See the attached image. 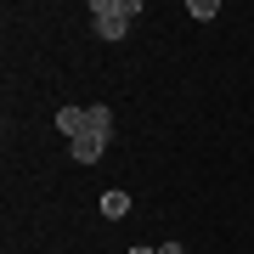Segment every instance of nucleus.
I'll return each instance as SVG.
<instances>
[{
  "label": "nucleus",
  "instance_id": "obj_6",
  "mask_svg": "<svg viewBox=\"0 0 254 254\" xmlns=\"http://www.w3.org/2000/svg\"><path fill=\"white\" fill-rule=\"evenodd\" d=\"M187 17H198V23L220 17V0H187Z\"/></svg>",
  "mask_w": 254,
  "mask_h": 254
},
{
  "label": "nucleus",
  "instance_id": "obj_1",
  "mask_svg": "<svg viewBox=\"0 0 254 254\" xmlns=\"http://www.w3.org/2000/svg\"><path fill=\"white\" fill-rule=\"evenodd\" d=\"M130 17H141V0H91V23L102 40H125Z\"/></svg>",
  "mask_w": 254,
  "mask_h": 254
},
{
  "label": "nucleus",
  "instance_id": "obj_2",
  "mask_svg": "<svg viewBox=\"0 0 254 254\" xmlns=\"http://www.w3.org/2000/svg\"><path fill=\"white\" fill-rule=\"evenodd\" d=\"M68 153H73V158H79V164H96L102 153H108V141H102V136H91V130H85V136H79V141H68Z\"/></svg>",
  "mask_w": 254,
  "mask_h": 254
},
{
  "label": "nucleus",
  "instance_id": "obj_7",
  "mask_svg": "<svg viewBox=\"0 0 254 254\" xmlns=\"http://www.w3.org/2000/svg\"><path fill=\"white\" fill-rule=\"evenodd\" d=\"M125 254H158V243H136V249H125Z\"/></svg>",
  "mask_w": 254,
  "mask_h": 254
},
{
  "label": "nucleus",
  "instance_id": "obj_3",
  "mask_svg": "<svg viewBox=\"0 0 254 254\" xmlns=\"http://www.w3.org/2000/svg\"><path fill=\"white\" fill-rule=\"evenodd\" d=\"M57 130H63L68 141L85 136V108H57Z\"/></svg>",
  "mask_w": 254,
  "mask_h": 254
},
{
  "label": "nucleus",
  "instance_id": "obj_5",
  "mask_svg": "<svg viewBox=\"0 0 254 254\" xmlns=\"http://www.w3.org/2000/svg\"><path fill=\"white\" fill-rule=\"evenodd\" d=\"M85 130L108 141V136H113V113H108V108H85Z\"/></svg>",
  "mask_w": 254,
  "mask_h": 254
},
{
  "label": "nucleus",
  "instance_id": "obj_8",
  "mask_svg": "<svg viewBox=\"0 0 254 254\" xmlns=\"http://www.w3.org/2000/svg\"><path fill=\"white\" fill-rule=\"evenodd\" d=\"M158 254H181V243H158Z\"/></svg>",
  "mask_w": 254,
  "mask_h": 254
},
{
  "label": "nucleus",
  "instance_id": "obj_4",
  "mask_svg": "<svg viewBox=\"0 0 254 254\" xmlns=\"http://www.w3.org/2000/svg\"><path fill=\"white\" fill-rule=\"evenodd\" d=\"M125 215H130V192H119V187L102 192V220H125Z\"/></svg>",
  "mask_w": 254,
  "mask_h": 254
}]
</instances>
